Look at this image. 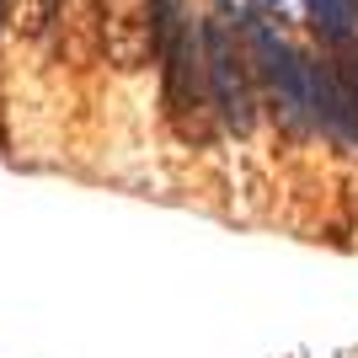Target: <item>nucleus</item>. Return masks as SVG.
I'll use <instances>...</instances> for the list:
<instances>
[{"label": "nucleus", "mask_w": 358, "mask_h": 358, "mask_svg": "<svg viewBox=\"0 0 358 358\" xmlns=\"http://www.w3.org/2000/svg\"><path fill=\"white\" fill-rule=\"evenodd\" d=\"M6 22H11V0H0V27H6Z\"/></svg>", "instance_id": "0eeeda50"}, {"label": "nucleus", "mask_w": 358, "mask_h": 358, "mask_svg": "<svg viewBox=\"0 0 358 358\" xmlns=\"http://www.w3.org/2000/svg\"><path fill=\"white\" fill-rule=\"evenodd\" d=\"M241 38H246L252 70L268 86V96L278 102V113L294 129H315V64L278 27H268L262 16H241Z\"/></svg>", "instance_id": "7ed1b4c3"}, {"label": "nucleus", "mask_w": 358, "mask_h": 358, "mask_svg": "<svg viewBox=\"0 0 358 358\" xmlns=\"http://www.w3.org/2000/svg\"><path fill=\"white\" fill-rule=\"evenodd\" d=\"M155 59L166 80V113L187 139H209L214 107H209V70H203V22L187 16L182 0H161L155 22Z\"/></svg>", "instance_id": "f257e3e1"}, {"label": "nucleus", "mask_w": 358, "mask_h": 358, "mask_svg": "<svg viewBox=\"0 0 358 358\" xmlns=\"http://www.w3.org/2000/svg\"><path fill=\"white\" fill-rule=\"evenodd\" d=\"M315 32L331 48H353L358 43V0H310Z\"/></svg>", "instance_id": "39448f33"}, {"label": "nucleus", "mask_w": 358, "mask_h": 358, "mask_svg": "<svg viewBox=\"0 0 358 358\" xmlns=\"http://www.w3.org/2000/svg\"><path fill=\"white\" fill-rule=\"evenodd\" d=\"M268 6H284V0H268Z\"/></svg>", "instance_id": "6e6552de"}, {"label": "nucleus", "mask_w": 358, "mask_h": 358, "mask_svg": "<svg viewBox=\"0 0 358 358\" xmlns=\"http://www.w3.org/2000/svg\"><path fill=\"white\" fill-rule=\"evenodd\" d=\"M11 11H22V27L27 32H43L48 16H54V0H11Z\"/></svg>", "instance_id": "423d86ee"}, {"label": "nucleus", "mask_w": 358, "mask_h": 358, "mask_svg": "<svg viewBox=\"0 0 358 358\" xmlns=\"http://www.w3.org/2000/svg\"><path fill=\"white\" fill-rule=\"evenodd\" d=\"M203 70H209V107L224 129L246 134L257 123V70L241 38V16L220 0V16L203 22Z\"/></svg>", "instance_id": "f03ea898"}, {"label": "nucleus", "mask_w": 358, "mask_h": 358, "mask_svg": "<svg viewBox=\"0 0 358 358\" xmlns=\"http://www.w3.org/2000/svg\"><path fill=\"white\" fill-rule=\"evenodd\" d=\"M96 11H102V48L118 70H139L155 59L161 0H96Z\"/></svg>", "instance_id": "20e7f679"}]
</instances>
